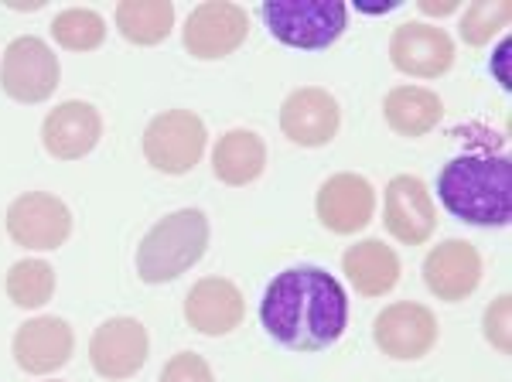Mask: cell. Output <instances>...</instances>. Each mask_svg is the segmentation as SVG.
<instances>
[{
	"instance_id": "1",
	"label": "cell",
	"mask_w": 512,
	"mask_h": 382,
	"mask_svg": "<svg viewBox=\"0 0 512 382\" xmlns=\"http://www.w3.org/2000/svg\"><path fill=\"white\" fill-rule=\"evenodd\" d=\"M260 325L291 352H325L349 328V294L325 267H287L263 290Z\"/></svg>"
},
{
	"instance_id": "2",
	"label": "cell",
	"mask_w": 512,
	"mask_h": 382,
	"mask_svg": "<svg viewBox=\"0 0 512 382\" xmlns=\"http://www.w3.org/2000/svg\"><path fill=\"white\" fill-rule=\"evenodd\" d=\"M437 198L468 226H509L512 161L499 154H461L437 174Z\"/></svg>"
},
{
	"instance_id": "3",
	"label": "cell",
	"mask_w": 512,
	"mask_h": 382,
	"mask_svg": "<svg viewBox=\"0 0 512 382\" xmlns=\"http://www.w3.org/2000/svg\"><path fill=\"white\" fill-rule=\"evenodd\" d=\"M209 215L202 209L168 212L161 222L147 229L137 246V277L144 284H171L185 277L209 249Z\"/></svg>"
},
{
	"instance_id": "4",
	"label": "cell",
	"mask_w": 512,
	"mask_h": 382,
	"mask_svg": "<svg viewBox=\"0 0 512 382\" xmlns=\"http://www.w3.org/2000/svg\"><path fill=\"white\" fill-rule=\"evenodd\" d=\"M260 21L280 45L321 52L349 28V7L342 0H263Z\"/></svg>"
},
{
	"instance_id": "5",
	"label": "cell",
	"mask_w": 512,
	"mask_h": 382,
	"mask_svg": "<svg viewBox=\"0 0 512 382\" xmlns=\"http://www.w3.org/2000/svg\"><path fill=\"white\" fill-rule=\"evenodd\" d=\"M205 144H209V134H205L202 116L192 110H164L147 123L144 130V157L154 171L161 174H188L202 161Z\"/></svg>"
},
{
	"instance_id": "6",
	"label": "cell",
	"mask_w": 512,
	"mask_h": 382,
	"mask_svg": "<svg viewBox=\"0 0 512 382\" xmlns=\"http://www.w3.org/2000/svg\"><path fill=\"white\" fill-rule=\"evenodd\" d=\"M62 82V62L55 58L52 45L38 35H21L4 48L0 58V89L14 103H45L55 96Z\"/></svg>"
},
{
	"instance_id": "7",
	"label": "cell",
	"mask_w": 512,
	"mask_h": 382,
	"mask_svg": "<svg viewBox=\"0 0 512 382\" xmlns=\"http://www.w3.org/2000/svg\"><path fill=\"white\" fill-rule=\"evenodd\" d=\"M441 325L437 314L427 304L417 301H396L386 304L373 321V342L386 359L396 362H417L437 348Z\"/></svg>"
},
{
	"instance_id": "8",
	"label": "cell",
	"mask_w": 512,
	"mask_h": 382,
	"mask_svg": "<svg viewBox=\"0 0 512 382\" xmlns=\"http://www.w3.org/2000/svg\"><path fill=\"white\" fill-rule=\"evenodd\" d=\"M250 35V14L239 4H226V0H209V4H198L185 21L181 31V45L192 58L202 62H219L229 58L236 48L246 45Z\"/></svg>"
},
{
	"instance_id": "9",
	"label": "cell",
	"mask_w": 512,
	"mask_h": 382,
	"mask_svg": "<svg viewBox=\"0 0 512 382\" xmlns=\"http://www.w3.org/2000/svg\"><path fill=\"white\" fill-rule=\"evenodd\" d=\"M7 236L21 249H59L72 236V212L52 191H24L7 205Z\"/></svg>"
},
{
	"instance_id": "10",
	"label": "cell",
	"mask_w": 512,
	"mask_h": 382,
	"mask_svg": "<svg viewBox=\"0 0 512 382\" xmlns=\"http://www.w3.org/2000/svg\"><path fill=\"white\" fill-rule=\"evenodd\" d=\"M386 232L403 246H424L437 229V205L424 178L396 174L383 191Z\"/></svg>"
},
{
	"instance_id": "11",
	"label": "cell",
	"mask_w": 512,
	"mask_h": 382,
	"mask_svg": "<svg viewBox=\"0 0 512 382\" xmlns=\"http://www.w3.org/2000/svg\"><path fill=\"white\" fill-rule=\"evenodd\" d=\"M318 222L335 236H355L373 222L376 215V188L369 178L355 171H338L321 181L315 195Z\"/></svg>"
},
{
	"instance_id": "12",
	"label": "cell",
	"mask_w": 512,
	"mask_h": 382,
	"mask_svg": "<svg viewBox=\"0 0 512 382\" xmlns=\"http://www.w3.org/2000/svg\"><path fill=\"white\" fill-rule=\"evenodd\" d=\"M151 338L137 318H110L89 338V365L103 379H134L147 362Z\"/></svg>"
},
{
	"instance_id": "13",
	"label": "cell",
	"mask_w": 512,
	"mask_h": 382,
	"mask_svg": "<svg viewBox=\"0 0 512 382\" xmlns=\"http://www.w3.org/2000/svg\"><path fill=\"white\" fill-rule=\"evenodd\" d=\"M11 352L21 372H28V376H52V372H59L72 362L76 331H72V325L65 318L38 314V318L24 321V325L14 331Z\"/></svg>"
},
{
	"instance_id": "14",
	"label": "cell",
	"mask_w": 512,
	"mask_h": 382,
	"mask_svg": "<svg viewBox=\"0 0 512 382\" xmlns=\"http://www.w3.org/2000/svg\"><path fill=\"white\" fill-rule=\"evenodd\" d=\"M390 62L410 79H441L454 65V41L437 24L407 21L390 35Z\"/></svg>"
},
{
	"instance_id": "15",
	"label": "cell",
	"mask_w": 512,
	"mask_h": 382,
	"mask_svg": "<svg viewBox=\"0 0 512 382\" xmlns=\"http://www.w3.org/2000/svg\"><path fill=\"white\" fill-rule=\"evenodd\" d=\"M342 106L321 86H301L280 106V130L297 147H325L338 137Z\"/></svg>"
},
{
	"instance_id": "16",
	"label": "cell",
	"mask_w": 512,
	"mask_h": 382,
	"mask_svg": "<svg viewBox=\"0 0 512 382\" xmlns=\"http://www.w3.org/2000/svg\"><path fill=\"white\" fill-rule=\"evenodd\" d=\"M424 284L444 304H461L482 284V256L468 239H444L424 256Z\"/></svg>"
},
{
	"instance_id": "17",
	"label": "cell",
	"mask_w": 512,
	"mask_h": 382,
	"mask_svg": "<svg viewBox=\"0 0 512 382\" xmlns=\"http://www.w3.org/2000/svg\"><path fill=\"white\" fill-rule=\"evenodd\" d=\"M103 140V113L86 99H65L41 123V144L55 161H79Z\"/></svg>"
},
{
	"instance_id": "18",
	"label": "cell",
	"mask_w": 512,
	"mask_h": 382,
	"mask_svg": "<svg viewBox=\"0 0 512 382\" xmlns=\"http://www.w3.org/2000/svg\"><path fill=\"white\" fill-rule=\"evenodd\" d=\"M246 318L243 290L226 277H202L185 297V321L209 338L233 335Z\"/></svg>"
},
{
	"instance_id": "19",
	"label": "cell",
	"mask_w": 512,
	"mask_h": 382,
	"mask_svg": "<svg viewBox=\"0 0 512 382\" xmlns=\"http://www.w3.org/2000/svg\"><path fill=\"white\" fill-rule=\"evenodd\" d=\"M342 273L349 277L355 294L386 297L400 284V256L383 239H359L342 253Z\"/></svg>"
},
{
	"instance_id": "20",
	"label": "cell",
	"mask_w": 512,
	"mask_h": 382,
	"mask_svg": "<svg viewBox=\"0 0 512 382\" xmlns=\"http://www.w3.org/2000/svg\"><path fill=\"white\" fill-rule=\"evenodd\" d=\"M212 171L229 188L253 185L267 171V144H263V137L246 127L222 134L216 147H212Z\"/></svg>"
},
{
	"instance_id": "21",
	"label": "cell",
	"mask_w": 512,
	"mask_h": 382,
	"mask_svg": "<svg viewBox=\"0 0 512 382\" xmlns=\"http://www.w3.org/2000/svg\"><path fill=\"white\" fill-rule=\"evenodd\" d=\"M383 116L393 134L400 137H424L441 123L444 103L434 89L424 86H393L383 99Z\"/></svg>"
},
{
	"instance_id": "22",
	"label": "cell",
	"mask_w": 512,
	"mask_h": 382,
	"mask_svg": "<svg viewBox=\"0 0 512 382\" xmlns=\"http://www.w3.org/2000/svg\"><path fill=\"white\" fill-rule=\"evenodd\" d=\"M113 21L130 45H161L175 28V4H168V0H123L117 4Z\"/></svg>"
},
{
	"instance_id": "23",
	"label": "cell",
	"mask_w": 512,
	"mask_h": 382,
	"mask_svg": "<svg viewBox=\"0 0 512 382\" xmlns=\"http://www.w3.org/2000/svg\"><path fill=\"white\" fill-rule=\"evenodd\" d=\"M4 290L11 297L14 307H24V311H38L55 297V270L48 260H38V256H28V260H18L11 270H7Z\"/></svg>"
},
{
	"instance_id": "24",
	"label": "cell",
	"mask_w": 512,
	"mask_h": 382,
	"mask_svg": "<svg viewBox=\"0 0 512 382\" xmlns=\"http://www.w3.org/2000/svg\"><path fill=\"white\" fill-rule=\"evenodd\" d=\"M52 35L65 52H96L106 41V21L93 7H65L55 14Z\"/></svg>"
},
{
	"instance_id": "25",
	"label": "cell",
	"mask_w": 512,
	"mask_h": 382,
	"mask_svg": "<svg viewBox=\"0 0 512 382\" xmlns=\"http://www.w3.org/2000/svg\"><path fill=\"white\" fill-rule=\"evenodd\" d=\"M509 18H512V4L509 0H478V4L465 7L461 14V41L472 48H485L495 35L509 28Z\"/></svg>"
},
{
	"instance_id": "26",
	"label": "cell",
	"mask_w": 512,
	"mask_h": 382,
	"mask_svg": "<svg viewBox=\"0 0 512 382\" xmlns=\"http://www.w3.org/2000/svg\"><path fill=\"white\" fill-rule=\"evenodd\" d=\"M509 314H512V297L509 294H499L489 307H485V314H482V335H485V342H489L499 355L512 352Z\"/></svg>"
},
{
	"instance_id": "27",
	"label": "cell",
	"mask_w": 512,
	"mask_h": 382,
	"mask_svg": "<svg viewBox=\"0 0 512 382\" xmlns=\"http://www.w3.org/2000/svg\"><path fill=\"white\" fill-rule=\"evenodd\" d=\"M161 382H216V372L198 352H178L164 362Z\"/></svg>"
},
{
	"instance_id": "28",
	"label": "cell",
	"mask_w": 512,
	"mask_h": 382,
	"mask_svg": "<svg viewBox=\"0 0 512 382\" xmlns=\"http://www.w3.org/2000/svg\"><path fill=\"white\" fill-rule=\"evenodd\" d=\"M417 7L427 18H448V14L458 11V0H420Z\"/></svg>"
},
{
	"instance_id": "29",
	"label": "cell",
	"mask_w": 512,
	"mask_h": 382,
	"mask_svg": "<svg viewBox=\"0 0 512 382\" xmlns=\"http://www.w3.org/2000/svg\"><path fill=\"white\" fill-rule=\"evenodd\" d=\"M400 4H403V0H355V11H362V14H390Z\"/></svg>"
},
{
	"instance_id": "30",
	"label": "cell",
	"mask_w": 512,
	"mask_h": 382,
	"mask_svg": "<svg viewBox=\"0 0 512 382\" xmlns=\"http://www.w3.org/2000/svg\"><path fill=\"white\" fill-rule=\"evenodd\" d=\"M506 58H509V41H502V45H499V52H495V79H499V86H506V89H509Z\"/></svg>"
},
{
	"instance_id": "31",
	"label": "cell",
	"mask_w": 512,
	"mask_h": 382,
	"mask_svg": "<svg viewBox=\"0 0 512 382\" xmlns=\"http://www.w3.org/2000/svg\"><path fill=\"white\" fill-rule=\"evenodd\" d=\"M7 7H11V11H41L45 0H7Z\"/></svg>"
},
{
	"instance_id": "32",
	"label": "cell",
	"mask_w": 512,
	"mask_h": 382,
	"mask_svg": "<svg viewBox=\"0 0 512 382\" xmlns=\"http://www.w3.org/2000/svg\"><path fill=\"white\" fill-rule=\"evenodd\" d=\"M45 382H62V379H45Z\"/></svg>"
}]
</instances>
